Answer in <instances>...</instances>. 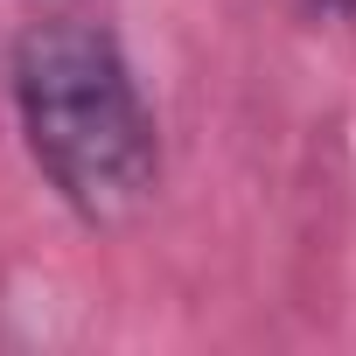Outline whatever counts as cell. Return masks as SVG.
<instances>
[{
  "mask_svg": "<svg viewBox=\"0 0 356 356\" xmlns=\"http://www.w3.org/2000/svg\"><path fill=\"white\" fill-rule=\"evenodd\" d=\"M15 112L49 189L91 217L119 224L147 203L161 140L154 112L119 56V42L91 22H42L15 42Z\"/></svg>",
  "mask_w": 356,
  "mask_h": 356,
  "instance_id": "1",
  "label": "cell"
},
{
  "mask_svg": "<svg viewBox=\"0 0 356 356\" xmlns=\"http://www.w3.org/2000/svg\"><path fill=\"white\" fill-rule=\"evenodd\" d=\"M314 8H328V15H356V0H314Z\"/></svg>",
  "mask_w": 356,
  "mask_h": 356,
  "instance_id": "2",
  "label": "cell"
}]
</instances>
